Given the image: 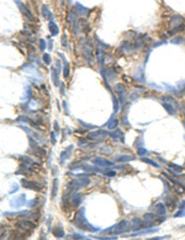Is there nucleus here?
Instances as JSON below:
<instances>
[{"label": "nucleus", "mask_w": 185, "mask_h": 240, "mask_svg": "<svg viewBox=\"0 0 185 240\" xmlns=\"http://www.w3.org/2000/svg\"><path fill=\"white\" fill-rule=\"evenodd\" d=\"M84 213H85V208H84V207H82L80 209H79V211L77 212L75 218H74V223H75V225L78 226V228L83 229V230H88V232H98L99 228H96V226H94V225H91V224L86 220V218H85V216H84Z\"/></svg>", "instance_id": "nucleus-1"}, {"label": "nucleus", "mask_w": 185, "mask_h": 240, "mask_svg": "<svg viewBox=\"0 0 185 240\" xmlns=\"http://www.w3.org/2000/svg\"><path fill=\"white\" fill-rule=\"evenodd\" d=\"M169 26H170V30H169V35H177L179 32L185 31V19L181 15H174L170 17L169 21Z\"/></svg>", "instance_id": "nucleus-2"}, {"label": "nucleus", "mask_w": 185, "mask_h": 240, "mask_svg": "<svg viewBox=\"0 0 185 240\" xmlns=\"http://www.w3.org/2000/svg\"><path fill=\"white\" fill-rule=\"evenodd\" d=\"M82 52H83V57L88 62V64L92 65V63H94V47H92L91 41L89 38L85 39V42H82Z\"/></svg>", "instance_id": "nucleus-3"}, {"label": "nucleus", "mask_w": 185, "mask_h": 240, "mask_svg": "<svg viewBox=\"0 0 185 240\" xmlns=\"http://www.w3.org/2000/svg\"><path fill=\"white\" fill-rule=\"evenodd\" d=\"M90 183V180L86 177V176H79L78 179H74L72 180L69 183H68V189L71 191H77L79 189H83V187H86V186Z\"/></svg>", "instance_id": "nucleus-4"}, {"label": "nucleus", "mask_w": 185, "mask_h": 240, "mask_svg": "<svg viewBox=\"0 0 185 240\" xmlns=\"http://www.w3.org/2000/svg\"><path fill=\"white\" fill-rule=\"evenodd\" d=\"M130 229H131L130 223H128L127 220H121L120 223H117L116 225H112L110 229H105L104 232H105V233L112 232L114 234H122V233H125V232H127V230H130Z\"/></svg>", "instance_id": "nucleus-5"}, {"label": "nucleus", "mask_w": 185, "mask_h": 240, "mask_svg": "<svg viewBox=\"0 0 185 240\" xmlns=\"http://www.w3.org/2000/svg\"><path fill=\"white\" fill-rule=\"evenodd\" d=\"M15 4L17 5V8L20 9V11H21V14L26 17V19H27V20H30V21H33L35 20V16H33V14H32V12L30 11V9L27 8V6H26L24 3H21L20 2V0H15Z\"/></svg>", "instance_id": "nucleus-6"}, {"label": "nucleus", "mask_w": 185, "mask_h": 240, "mask_svg": "<svg viewBox=\"0 0 185 240\" xmlns=\"http://www.w3.org/2000/svg\"><path fill=\"white\" fill-rule=\"evenodd\" d=\"M26 203H27V201H26V196L25 195H20L19 197H14L10 201V207L12 208H20L22 206H25Z\"/></svg>", "instance_id": "nucleus-7"}, {"label": "nucleus", "mask_w": 185, "mask_h": 240, "mask_svg": "<svg viewBox=\"0 0 185 240\" xmlns=\"http://www.w3.org/2000/svg\"><path fill=\"white\" fill-rule=\"evenodd\" d=\"M21 185L24 186L25 189H30V190H35V191L42 190V185H39V183L35 182V181L26 180V179H22V180H21Z\"/></svg>", "instance_id": "nucleus-8"}, {"label": "nucleus", "mask_w": 185, "mask_h": 240, "mask_svg": "<svg viewBox=\"0 0 185 240\" xmlns=\"http://www.w3.org/2000/svg\"><path fill=\"white\" fill-rule=\"evenodd\" d=\"M69 198V203H71V206L72 207H78L79 205L82 203V195L80 193H78L77 191H73L72 192V195L68 197Z\"/></svg>", "instance_id": "nucleus-9"}, {"label": "nucleus", "mask_w": 185, "mask_h": 240, "mask_svg": "<svg viewBox=\"0 0 185 240\" xmlns=\"http://www.w3.org/2000/svg\"><path fill=\"white\" fill-rule=\"evenodd\" d=\"M109 136H110L115 142H121V143L125 142V136H124V132H122L121 129H117V128H116V131H112V132L109 133Z\"/></svg>", "instance_id": "nucleus-10"}, {"label": "nucleus", "mask_w": 185, "mask_h": 240, "mask_svg": "<svg viewBox=\"0 0 185 240\" xmlns=\"http://www.w3.org/2000/svg\"><path fill=\"white\" fill-rule=\"evenodd\" d=\"M109 136V133L108 132H105V131H96V132H91L90 134H89V138L90 139H92V140H100V139H104V138H106Z\"/></svg>", "instance_id": "nucleus-11"}, {"label": "nucleus", "mask_w": 185, "mask_h": 240, "mask_svg": "<svg viewBox=\"0 0 185 240\" xmlns=\"http://www.w3.org/2000/svg\"><path fill=\"white\" fill-rule=\"evenodd\" d=\"M92 163L98 166H100V168H105V166L110 168L112 165V162H110V160L105 159V158H94L92 159Z\"/></svg>", "instance_id": "nucleus-12"}, {"label": "nucleus", "mask_w": 185, "mask_h": 240, "mask_svg": "<svg viewBox=\"0 0 185 240\" xmlns=\"http://www.w3.org/2000/svg\"><path fill=\"white\" fill-rule=\"evenodd\" d=\"M125 90H126L125 85L121 84V83H118V84L115 85V91H116V94L118 95V97H120L121 102H125V100H126V97H125Z\"/></svg>", "instance_id": "nucleus-13"}, {"label": "nucleus", "mask_w": 185, "mask_h": 240, "mask_svg": "<svg viewBox=\"0 0 185 240\" xmlns=\"http://www.w3.org/2000/svg\"><path fill=\"white\" fill-rule=\"evenodd\" d=\"M151 209L154 211L155 214H161V216H165L167 214V209H165V206L163 203H157V205L152 206Z\"/></svg>", "instance_id": "nucleus-14"}, {"label": "nucleus", "mask_w": 185, "mask_h": 240, "mask_svg": "<svg viewBox=\"0 0 185 240\" xmlns=\"http://www.w3.org/2000/svg\"><path fill=\"white\" fill-rule=\"evenodd\" d=\"M42 16L46 19V20H48V21H53L55 20V16H53V14L51 12V10H49V8L47 6V5H42Z\"/></svg>", "instance_id": "nucleus-15"}, {"label": "nucleus", "mask_w": 185, "mask_h": 240, "mask_svg": "<svg viewBox=\"0 0 185 240\" xmlns=\"http://www.w3.org/2000/svg\"><path fill=\"white\" fill-rule=\"evenodd\" d=\"M162 103H163V107L165 109V111H167L170 116H175V115H177V109H174V107H175L174 105H171L170 102H165V101H163Z\"/></svg>", "instance_id": "nucleus-16"}, {"label": "nucleus", "mask_w": 185, "mask_h": 240, "mask_svg": "<svg viewBox=\"0 0 185 240\" xmlns=\"http://www.w3.org/2000/svg\"><path fill=\"white\" fill-rule=\"evenodd\" d=\"M59 57L63 59V76L67 79L69 76V73H71V70H69V63L65 60V58H64V56L62 54V53H59Z\"/></svg>", "instance_id": "nucleus-17"}, {"label": "nucleus", "mask_w": 185, "mask_h": 240, "mask_svg": "<svg viewBox=\"0 0 185 240\" xmlns=\"http://www.w3.org/2000/svg\"><path fill=\"white\" fill-rule=\"evenodd\" d=\"M131 223H132V224H131V229H132V230H138V229H141V228H144V226H143V222H142V219H140V218H133Z\"/></svg>", "instance_id": "nucleus-18"}, {"label": "nucleus", "mask_w": 185, "mask_h": 240, "mask_svg": "<svg viewBox=\"0 0 185 240\" xmlns=\"http://www.w3.org/2000/svg\"><path fill=\"white\" fill-rule=\"evenodd\" d=\"M48 30H49V32H51L52 36H57V35L59 33V27H58V25H57L55 21H49V23H48Z\"/></svg>", "instance_id": "nucleus-19"}, {"label": "nucleus", "mask_w": 185, "mask_h": 240, "mask_svg": "<svg viewBox=\"0 0 185 240\" xmlns=\"http://www.w3.org/2000/svg\"><path fill=\"white\" fill-rule=\"evenodd\" d=\"M175 202H177V198L174 199L171 196H169V195H167L165 197H164V203H165V206L169 208V209H173L174 207H175Z\"/></svg>", "instance_id": "nucleus-20"}, {"label": "nucleus", "mask_w": 185, "mask_h": 240, "mask_svg": "<svg viewBox=\"0 0 185 240\" xmlns=\"http://www.w3.org/2000/svg\"><path fill=\"white\" fill-rule=\"evenodd\" d=\"M17 225L24 228V229H30V230L35 229V224L29 222V220H20V222H17Z\"/></svg>", "instance_id": "nucleus-21"}, {"label": "nucleus", "mask_w": 185, "mask_h": 240, "mask_svg": "<svg viewBox=\"0 0 185 240\" xmlns=\"http://www.w3.org/2000/svg\"><path fill=\"white\" fill-rule=\"evenodd\" d=\"M75 8H77V10H78V12H79V15H80V16H86L90 12V9L84 8L82 4H79V3L75 4Z\"/></svg>", "instance_id": "nucleus-22"}, {"label": "nucleus", "mask_w": 185, "mask_h": 240, "mask_svg": "<svg viewBox=\"0 0 185 240\" xmlns=\"http://www.w3.org/2000/svg\"><path fill=\"white\" fill-rule=\"evenodd\" d=\"M168 166H169V169H170V171L173 172L174 175H180L181 172H183V168H180L179 165H177V164H173V163H169L168 164Z\"/></svg>", "instance_id": "nucleus-23"}, {"label": "nucleus", "mask_w": 185, "mask_h": 240, "mask_svg": "<svg viewBox=\"0 0 185 240\" xmlns=\"http://www.w3.org/2000/svg\"><path fill=\"white\" fill-rule=\"evenodd\" d=\"M72 149H73V146L71 145V146H68V149H65V150L62 152V154H61V163H64L65 159L69 158V155L72 153Z\"/></svg>", "instance_id": "nucleus-24"}, {"label": "nucleus", "mask_w": 185, "mask_h": 240, "mask_svg": "<svg viewBox=\"0 0 185 240\" xmlns=\"http://www.w3.org/2000/svg\"><path fill=\"white\" fill-rule=\"evenodd\" d=\"M52 80H53V84L56 86H59V78H58V72L57 68H52Z\"/></svg>", "instance_id": "nucleus-25"}, {"label": "nucleus", "mask_w": 185, "mask_h": 240, "mask_svg": "<svg viewBox=\"0 0 185 240\" xmlns=\"http://www.w3.org/2000/svg\"><path fill=\"white\" fill-rule=\"evenodd\" d=\"M58 183H59V181H58V179H55L53 180V185H52V199H55L56 198V196H57V191H58Z\"/></svg>", "instance_id": "nucleus-26"}, {"label": "nucleus", "mask_w": 185, "mask_h": 240, "mask_svg": "<svg viewBox=\"0 0 185 240\" xmlns=\"http://www.w3.org/2000/svg\"><path fill=\"white\" fill-rule=\"evenodd\" d=\"M117 125H118V119L117 118H114V116L110 118V121L106 123V127L110 128V129H115L117 128Z\"/></svg>", "instance_id": "nucleus-27"}, {"label": "nucleus", "mask_w": 185, "mask_h": 240, "mask_svg": "<svg viewBox=\"0 0 185 240\" xmlns=\"http://www.w3.org/2000/svg\"><path fill=\"white\" fill-rule=\"evenodd\" d=\"M53 234H55L56 238H64V236H65V235H64V230H63V228H62V225L56 226L55 230H53Z\"/></svg>", "instance_id": "nucleus-28"}, {"label": "nucleus", "mask_w": 185, "mask_h": 240, "mask_svg": "<svg viewBox=\"0 0 185 240\" xmlns=\"http://www.w3.org/2000/svg\"><path fill=\"white\" fill-rule=\"evenodd\" d=\"M174 217H177V218H179V217H185V201L181 202V205H180V207H179V212L175 213Z\"/></svg>", "instance_id": "nucleus-29"}, {"label": "nucleus", "mask_w": 185, "mask_h": 240, "mask_svg": "<svg viewBox=\"0 0 185 240\" xmlns=\"http://www.w3.org/2000/svg\"><path fill=\"white\" fill-rule=\"evenodd\" d=\"M135 159V156H132V155H122V156H118V158H116V162H131V160H133Z\"/></svg>", "instance_id": "nucleus-30"}, {"label": "nucleus", "mask_w": 185, "mask_h": 240, "mask_svg": "<svg viewBox=\"0 0 185 240\" xmlns=\"http://www.w3.org/2000/svg\"><path fill=\"white\" fill-rule=\"evenodd\" d=\"M141 160L143 163H147V164H149V165H152V166H155V168H161V165L158 164V163H155V162H153V160H151V159H148V158H141Z\"/></svg>", "instance_id": "nucleus-31"}, {"label": "nucleus", "mask_w": 185, "mask_h": 240, "mask_svg": "<svg viewBox=\"0 0 185 240\" xmlns=\"http://www.w3.org/2000/svg\"><path fill=\"white\" fill-rule=\"evenodd\" d=\"M170 42H171V43H175V45H183V43L185 42V38H184L183 36H178V37H174Z\"/></svg>", "instance_id": "nucleus-32"}, {"label": "nucleus", "mask_w": 185, "mask_h": 240, "mask_svg": "<svg viewBox=\"0 0 185 240\" xmlns=\"http://www.w3.org/2000/svg\"><path fill=\"white\" fill-rule=\"evenodd\" d=\"M62 47L64 49L68 48V38H67V35H63L62 36Z\"/></svg>", "instance_id": "nucleus-33"}, {"label": "nucleus", "mask_w": 185, "mask_h": 240, "mask_svg": "<svg viewBox=\"0 0 185 240\" xmlns=\"http://www.w3.org/2000/svg\"><path fill=\"white\" fill-rule=\"evenodd\" d=\"M112 102H114V111L117 112L118 111V100L116 96H112Z\"/></svg>", "instance_id": "nucleus-34"}, {"label": "nucleus", "mask_w": 185, "mask_h": 240, "mask_svg": "<svg viewBox=\"0 0 185 240\" xmlns=\"http://www.w3.org/2000/svg\"><path fill=\"white\" fill-rule=\"evenodd\" d=\"M147 153H148V150H147L146 148H143V146L138 148V150H137V154H138L140 156H142V155H144V154H147Z\"/></svg>", "instance_id": "nucleus-35"}, {"label": "nucleus", "mask_w": 185, "mask_h": 240, "mask_svg": "<svg viewBox=\"0 0 185 240\" xmlns=\"http://www.w3.org/2000/svg\"><path fill=\"white\" fill-rule=\"evenodd\" d=\"M38 45H39V49H41V51H45V49H46V42H45V39H38Z\"/></svg>", "instance_id": "nucleus-36"}, {"label": "nucleus", "mask_w": 185, "mask_h": 240, "mask_svg": "<svg viewBox=\"0 0 185 240\" xmlns=\"http://www.w3.org/2000/svg\"><path fill=\"white\" fill-rule=\"evenodd\" d=\"M51 142L52 144H56L57 139H56V132H51Z\"/></svg>", "instance_id": "nucleus-37"}, {"label": "nucleus", "mask_w": 185, "mask_h": 240, "mask_svg": "<svg viewBox=\"0 0 185 240\" xmlns=\"http://www.w3.org/2000/svg\"><path fill=\"white\" fill-rule=\"evenodd\" d=\"M68 238H72V239H85L83 235L80 234H72V235H68Z\"/></svg>", "instance_id": "nucleus-38"}, {"label": "nucleus", "mask_w": 185, "mask_h": 240, "mask_svg": "<svg viewBox=\"0 0 185 240\" xmlns=\"http://www.w3.org/2000/svg\"><path fill=\"white\" fill-rule=\"evenodd\" d=\"M43 62L46 64H51V56L49 54H43Z\"/></svg>", "instance_id": "nucleus-39"}, {"label": "nucleus", "mask_w": 185, "mask_h": 240, "mask_svg": "<svg viewBox=\"0 0 185 240\" xmlns=\"http://www.w3.org/2000/svg\"><path fill=\"white\" fill-rule=\"evenodd\" d=\"M37 202H38V201H37V198H35V199H31V201H29L27 203H26V206L31 208V207H33V205L37 203Z\"/></svg>", "instance_id": "nucleus-40"}, {"label": "nucleus", "mask_w": 185, "mask_h": 240, "mask_svg": "<svg viewBox=\"0 0 185 240\" xmlns=\"http://www.w3.org/2000/svg\"><path fill=\"white\" fill-rule=\"evenodd\" d=\"M52 49H53V39L48 38V51H52Z\"/></svg>", "instance_id": "nucleus-41"}, {"label": "nucleus", "mask_w": 185, "mask_h": 240, "mask_svg": "<svg viewBox=\"0 0 185 240\" xmlns=\"http://www.w3.org/2000/svg\"><path fill=\"white\" fill-rule=\"evenodd\" d=\"M142 143H143V139H142V138H138V140H137V142H135V146H136V148L138 149V148H141L140 145H141Z\"/></svg>", "instance_id": "nucleus-42"}, {"label": "nucleus", "mask_w": 185, "mask_h": 240, "mask_svg": "<svg viewBox=\"0 0 185 240\" xmlns=\"http://www.w3.org/2000/svg\"><path fill=\"white\" fill-rule=\"evenodd\" d=\"M16 190H19V185H17V183H14V185H12V189L10 190V193H14Z\"/></svg>", "instance_id": "nucleus-43"}, {"label": "nucleus", "mask_w": 185, "mask_h": 240, "mask_svg": "<svg viewBox=\"0 0 185 240\" xmlns=\"http://www.w3.org/2000/svg\"><path fill=\"white\" fill-rule=\"evenodd\" d=\"M31 86H27V88H26V95H27V100L30 99V96H31Z\"/></svg>", "instance_id": "nucleus-44"}, {"label": "nucleus", "mask_w": 185, "mask_h": 240, "mask_svg": "<svg viewBox=\"0 0 185 240\" xmlns=\"http://www.w3.org/2000/svg\"><path fill=\"white\" fill-rule=\"evenodd\" d=\"M98 239H108V240H112V239H117V236H95Z\"/></svg>", "instance_id": "nucleus-45"}, {"label": "nucleus", "mask_w": 185, "mask_h": 240, "mask_svg": "<svg viewBox=\"0 0 185 240\" xmlns=\"http://www.w3.org/2000/svg\"><path fill=\"white\" fill-rule=\"evenodd\" d=\"M79 123H80V125H83L85 128H86V127H88V128H95L94 126H90V125H88V123H84V122L82 121V119H79Z\"/></svg>", "instance_id": "nucleus-46"}, {"label": "nucleus", "mask_w": 185, "mask_h": 240, "mask_svg": "<svg viewBox=\"0 0 185 240\" xmlns=\"http://www.w3.org/2000/svg\"><path fill=\"white\" fill-rule=\"evenodd\" d=\"M55 132L57 133V134H58V133H59V126H58V122H55Z\"/></svg>", "instance_id": "nucleus-47"}, {"label": "nucleus", "mask_w": 185, "mask_h": 240, "mask_svg": "<svg viewBox=\"0 0 185 240\" xmlns=\"http://www.w3.org/2000/svg\"><path fill=\"white\" fill-rule=\"evenodd\" d=\"M105 175H106V176H115L116 172L115 171H109V172H105Z\"/></svg>", "instance_id": "nucleus-48"}, {"label": "nucleus", "mask_w": 185, "mask_h": 240, "mask_svg": "<svg viewBox=\"0 0 185 240\" xmlns=\"http://www.w3.org/2000/svg\"><path fill=\"white\" fill-rule=\"evenodd\" d=\"M63 106H64L65 113H68V115H69V110H68V103H67V102H64V103H63Z\"/></svg>", "instance_id": "nucleus-49"}, {"label": "nucleus", "mask_w": 185, "mask_h": 240, "mask_svg": "<svg viewBox=\"0 0 185 240\" xmlns=\"http://www.w3.org/2000/svg\"><path fill=\"white\" fill-rule=\"evenodd\" d=\"M84 143H88V139H85V140H80V142H79V145H83Z\"/></svg>", "instance_id": "nucleus-50"}, {"label": "nucleus", "mask_w": 185, "mask_h": 240, "mask_svg": "<svg viewBox=\"0 0 185 240\" xmlns=\"http://www.w3.org/2000/svg\"><path fill=\"white\" fill-rule=\"evenodd\" d=\"M181 111H183L184 115H185V106H181Z\"/></svg>", "instance_id": "nucleus-51"}, {"label": "nucleus", "mask_w": 185, "mask_h": 240, "mask_svg": "<svg viewBox=\"0 0 185 240\" xmlns=\"http://www.w3.org/2000/svg\"><path fill=\"white\" fill-rule=\"evenodd\" d=\"M184 165H185V162H184Z\"/></svg>", "instance_id": "nucleus-52"}]
</instances>
